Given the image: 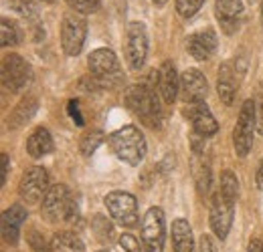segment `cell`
<instances>
[{"instance_id": "1", "label": "cell", "mask_w": 263, "mask_h": 252, "mask_svg": "<svg viewBox=\"0 0 263 252\" xmlns=\"http://www.w3.org/2000/svg\"><path fill=\"white\" fill-rule=\"evenodd\" d=\"M107 139H109V145H111L114 154L122 161H126L128 165H138L142 159L146 158L148 145H146L144 133L136 125L120 127Z\"/></svg>"}, {"instance_id": "2", "label": "cell", "mask_w": 263, "mask_h": 252, "mask_svg": "<svg viewBox=\"0 0 263 252\" xmlns=\"http://www.w3.org/2000/svg\"><path fill=\"white\" fill-rule=\"evenodd\" d=\"M126 105L134 115H138L148 127H160L162 109L156 99V93L148 85H132L126 91Z\"/></svg>"}, {"instance_id": "3", "label": "cell", "mask_w": 263, "mask_h": 252, "mask_svg": "<svg viewBox=\"0 0 263 252\" xmlns=\"http://www.w3.org/2000/svg\"><path fill=\"white\" fill-rule=\"evenodd\" d=\"M47 222H73L77 216V202L63 184L51 186L41 204Z\"/></svg>"}, {"instance_id": "4", "label": "cell", "mask_w": 263, "mask_h": 252, "mask_svg": "<svg viewBox=\"0 0 263 252\" xmlns=\"http://www.w3.org/2000/svg\"><path fill=\"white\" fill-rule=\"evenodd\" d=\"M87 67L98 87H118L122 81V69L111 49H96L89 55Z\"/></svg>"}, {"instance_id": "5", "label": "cell", "mask_w": 263, "mask_h": 252, "mask_svg": "<svg viewBox=\"0 0 263 252\" xmlns=\"http://www.w3.org/2000/svg\"><path fill=\"white\" fill-rule=\"evenodd\" d=\"M255 127H257V107L251 99H247L239 111L237 125L233 129V145L239 158H245L251 152Z\"/></svg>"}, {"instance_id": "6", "label": "cell", "mask_w": 263, "mask_h": 252, "mask_svg": "<svg viewBox=\"0 0 263 252\" xmlns=\"http://www.w3.org/2000/svg\"><path fill=\"white\" fill-rule=\"evenodd\" d=\"M87 36V20L79 12H69L63 16L61 23V45L69 57H75L81 53Z\"/></svg>"}, {"instance_id": "7", "label": "cell", "mask_w": 263, "mask_h": 252, "mask_svg": "<svg viewBox=\"0 0 263 252\" xmlns=\"http://www.w3.org/2000/svg\"><path fill=\"white\" fill-rule=\"evenodd\" d=\"M105 208L109 212V216L118 224L132 228L138 224V202L136 198L128 192H109L105 198Z\"/></svg>"}, {"instance_id": "8", "label": "cell", "mask_w": 263, "mask_h": 252, "mask_svg": "<svg viewBox=\"0 0 263 252\" xmlns=\"http://www.w3.org/2000/svg\"><path fill=\"white\" fill-rule=\"evenodd\" d=\"M166 238V222L162 208H150L142 220L144 252H162Z\"/></svg>"}, {"instance_id": "9", "label": "cell", "mask_w": 263, "mask_h": 252, "mask_svg": "<svg viewBox=\"0 0 263 252\" xmlns=\"http://www.w3.org/2000/svg\"><path fill=\"white\" fill-rule=\"evenodd\" d=\"M31 83V67L21 55H6L2 61V87L10 93L23 91Z\"/></svg>"}, {"instance_id": "10", "label": "cell", "mask_w": 263, "mask_h": 252, "mask_svg": "<svg viewBox=\"0 0 263 252\" xmlns=\"http://www.w3.org/2000/svg\"><path fill=\"white\" fill-rule=\"evenodd\" d=\"M49 174L45 167L41 165H34L31 170H27L21 178V184H18V194L21 198L27 202V204H39L47 192H49Z\"/></svg>"}, {"instance_id": "11", "label": "cell", "mask_w": 263, "mask_h": 252, "mask_svg": "<svg viewBox=\"0 0 263 252\" xmlns=\"http://www.w3.org/2000/svg\"><path fill=\"white\" fill-rule=\"evenodd\" d=\"M128 43H126V59L132 71H140L146 63V55H148V32L142 23H132L128 27L126 34Z\"/></svg>"}, {"instance_id": "12", "label": "cell", "mask_w": 263, "mask_h": 252, "mask_svg": "<svg viewBox=\"0 0 263 252\" xmlns=\"http://www.w3.org/2000/svg\"><path fill=\"white\" fill-rule=\"evenodd\" d=\"M233 214H235V202L225 198L221 192H217V196L213 198L211 204V228L217 234V238L225 240L229 234L231 226H233Z\"/></svg>"}, {"instance_id": "13", "label": "cell", "mask_w": 263, "mask_h": 252, "mask_svg": "<svg viewBox=\"0 0 263 252\" xmlns=\"http://www.w3.org/2000/svg\"><path fill=\"white\" fill-rule=\"evenodd\" d=\"M180 91H182V99L186 103H202L204 97L209 93V85L204 75L198 69H186L180 77Z\"/></svg>"}, {"instance_id": "14", "label": "cell", "mask_w": 263, "mask_h": 252, "mask_svg": "<svg viewBox=\"0 0 263 252\" xmlns=\"http://www.w3.org/2000/svg\"><path fill=\"white\" fill-rule=\"evenodd\" d=\"M189 119H191V123H193V129H195V133H197L198 137H211V135H215L217 131H219V123H217V119L213 117V113H211V109L204 105V103H193L191 107H189Z\"/></svg>"}, {"instance_id": "15", "label": "cell", "mask_w": 263, "mask_h": 252, "mask_svg": "<svg viewBox=\"0 0 263 252\" xmlns=\"http://www.w3.org/2000/svg\"><path fill=\"white\" fill-rule=\"evenodd\" d=\"M27 220V210L23 204H14L2 212V238L8 244H16L21 236V226Z\"/></svg>"}, {"instance_id": "16", "label": "cell", "mask_w": 263, "mask_h": 252, "mask_svg": "<svg viewBox=\"0 0 263 252\" xmlns=\"http://www.w3.org/2000/svg\"><path fill=\"white\" fill-rule=\"evenodd\" d=\"M186 51L197 61H209L217 51V34L213 31L195 32L186 38Z\"/></svg>"}, {"instance_id": "17", "label": "cell", "mask_w": 263, "mask_h": 252, "mask_svg": "<svg viewBox=\"0 0 263 252\" xmlns=\"http://www.w3.org/2000/svg\"><path fill=\"white\" fill-rule=\"evenodd\" d=\"M158 91L162 95L166 105H172L178 97L180 91V79H178V73L174 69V65L170 61H164L160 71H158Z\"/></svg>"}, {"instance_id": "18", "label": "cell", "mask_w": 263, "mask_h": 252, "mask_svg": "<svg viewBox=\"0 0 263 252\" xmlns=\"http://www.w3.org/2000/svg\"><path fill=\"white\" fill-rule=\"evenodd\" d=\"M172 246L174 252H197L191 224L184 218H176L172 222Z\"/></svg>"}, {"instance_id": "19", "label": "cell", "mask_w": 263, "mask_h": 252, "mask_svg": "<svg viewBox=\"0 0 263 252\" xmlns=\"http://www.w3.org/2000/svg\"><path fill=\"white\" fill-rule=\"evenodd\" d=\"M215 12H217V18L221 20V25L225 27V31L231 32L237 18L243 14V2L241 0H217Z\"/></svg>"}, {"instance_id": "20", "label": "cell", "mask_w": 263, "mask_h": 252, "mask_svg": "<svg viewBox=\"0 0 263 252\" xmlns=\"http://www.w3.org/2000/svg\"><path fill=\"white\" fill-rule=\"evenodd\" d=\"M27 152L31 158H43L53 152V137H51L49 129H45V127L34 129L27 139Z\"/></svg>"}, {"instance_id": "21", "label": "cell", "mask_w": 263, "mask_h": 252, "mask_svg": "<svg viewBox=\"0 0 263 252\" xmlns=\"http://www.w3.org/2000/svg\"><path fill=\"white\" fill-rule=\"evenodd\" d=\"M235 73L231 69V65H221L219 69V79H217V91H219V99L225 103V105H231L233 103V97H235Z\"/></svg>"}, {"instance_id": "22", "label": "cell", "mask_w": 263, "mask_h": 252, "mask_svg": "<svg viewBox=\"0 0 263 252\" xmlns=\"http://www.w3.org/2000/svg\"><path fill=\"white\" fill-rule=\"evenodd\" d=\"M49 246H51V252H85L81 238L77 234H73V232H57V234H53Z\"/></svg>"}, {"instance_id": "23", "label": "cell", "mask_w": 263, "mask_h": 252, "mask_svg": "<svg viewBox=\"0 0 263 252\" xmlns=\"http://www.w3.org/2000/svg\"><path fill=\"white\" fill-rule=\"evenodd\" d=\"M36 99L33 97H27V99H23L16 107H14V111L10 113V117H8V127H12V129H16V127L25 125L31 117L34 115V111H36Z\"/></svg>"}, {"instance_id": "24", "label": "cell", "mask_w": 263, "mask_h": 252, "mask_svg": "<svg viewBox=\"0 0 263 252\" xmlns=\"http://www.w3.org/2000/svg\"><path fill=\"white\" fill-rule=\"evenodd\" d=\"M193 170H195V180H197V186L200 192H209L211 186V172H209V163L202 156V152H195V158H193Z\"/></svg>"}, {"instance_id": "25", "label": "cell", "mask_w": 263, "mask_h": 252, "mask_svg": "<svg viewBox=\"0 0 263 252\" xmlns=\"http://www.w3.org/2000/svg\"><path fill=\"white\" fill-rule=\"evenodd\" d=\"M219 192L225 196V198H229V200H237V194H239V182H237V176L231 172V170H225L223 174H221V188Z\"/></svg>"}, {"instance_id": "26", "label": "cell", "mask_w": 263, "mask_h": 252, "mask_svg": "<svg viewBox=\"0 0 263 252\" xmlns=\"http://www.w3.org/2000/svg\"><path fill=\"white\" fill-rule=\"evenodd\" d=\"M103 139H105V135H103L99 129L87 131V133L81 137V154H83V156H91L99 145L103 143Z\"/></svg>"}, {"instance_id": "27", "label": "cell", "mask_w": 263, "mask_h": 252, "mask_svg": "<svg viewBox=\"0 0 263 252\" xmlns=\"http://www.w3.org/2000/svg\"><path fill=\"white\" fill-rule=\"evenodd\" d=\"M0 40H2V47H10L18 43V29L8 18H2L0 23Z\"/></svg>"}, {"instance_id": "28", "label": "cell", "mask_w": 263, "mask_h": 252, "mask_svg": "<svg viewBox=\"0 0 263 252\" xmlns=\"http://www.w3.org/2000/svg\"><path fill=\"white\" fill-rule=\"evenodd\" d=\"M202 4H204V0H176V12L182 18H193L202 8Z\"/></svg>"}, {"instance_id": "29", "label": "cell", "mask_w": 263, "mask_h": 252, "mask_svg": "<svg viewBox=\"0 0 263 252\" xmlns=\"http://www.w3.org/2000/svg\"><path fill=\"white\" fill-rule=\"evenodd\" d=\"M67 4L79 14H89L101 6V0H67Z\"/></svg>"}, {"instance_id": "30", "label": "cell", "mask_w": 263, "mask_h": 252, "mask_svg": "<svg viewBox=\"0 0 263 252\" xmlns=\"http://www.w3.org/2000/svg\"><path fill=\"white\" fill-rule=\"evenodd\" d=\"M93 230H96L99 240H109L111 238V226H109V222L105 220L103 216H96L93 218Z\"/></svg>"}, {"instance_id": "31", "label": "cell", "mask_w": 263, "mask_h": 252, "mask_svg": "<svg viewBox=\"0 0 263 252\" xmlns=\"http://www.w3.org/2000/svg\"><path fill=\"white\" fill-rule=\"evenodd\" d=\"M118 242H120V246L124 248V252H142L140 242H138V238H136L134 234H122Z\"/></svg>"}, {"instance_id": "32", "label": "cell", "mask_w": 263, "mask_h": 252, "mask_svg": "<svg viewBox=\"0 0 263 252\" xmlns=\"http://www.w3.org/2000/svg\"><path fill=\"white\" fill-rule=\"evenodd\" d=\"M31 246H33L34 252H51V246H47V242L43 240V236L41 234H36V232H31Z\"/></svg>"}, {"instance_id": "33", "label": "cell", "mask_w": 263, "mask_h": 252, "mask_svg": "<svg viewBox=\"0 0 263 252\" xmlns=\"http://www.w3.org/2000/svg\"><path fill=\"white\" fill-rule=\"evenodd\" d=\"M67 111H69L71 119H73L77 125H83V123H85V121H83V117H81V111H79V103H77V101H69Z\"/></svg>"}, {"instance_id": "34", "label": "cell", "mask_w": 263, "mask_h": 252, "mask_svg": "<svg viewBox=\"0 0 263 252\" xmlns=\"http://www.w3.org/2000/svg\"><path fill=\"white\" fill-rule=\"evenodd\" d=\"M197 252H217V246L213 242V238L209 234H202L198 240V250Z\"/></svg>"}, {"instance_id": "35", "label": "cell", "mask_w": 263, "mask_h": 252, "mask_svg": "<svg viewBox=\"0 0 263 252\" xmlns=\"http://www.w3.org/2000/svg\"><path fill=\"white\" fill-rule=\"evenodd\" d=\"M16 8H18V12L25 14V16H34V14H36V6H34L31 0H18Z\"/></svg>"}, {"instance_id": "36", "label": "cell", "mask_w": 263, "mask_h": 252, "mask_svg": "<svg viewBox=\"0 0 263 252\" xmlns=\"http://www.w3.org/2000/svg\"><path fill=\"white\" fill-rule=\"evenodd\" d=\"M8 167H10V161H8V156H6V154H2V156H0V186H4V184H6Z\"/></svg>"}, {"instance_id": "37", "label": "cell", "mask_w": 263, "mask_h": 252, "mask_svg": "<svg viewBox=\"0 0 263 252\" xmlns=\"http://www.w3.org/2000/svg\"><path fill=\"white\" fill-rule=\"evenodd\" d=\"M247 252H263V242L261 240H251L249 242V246H247Z\"/></svg>"}, {"instance_id": "38", "label": "cell", "mask_w": 263, "mask_h": 252, "mask_svg": "<svg viewBox=\"0 0 263 252\" xmlns=\"http://www.w3.org/2000/svg\"><path fill=\"white\" fill-rule=\"evenodd\" d=\"M257 131L263 135V99L259 103V107H257Z\"/></svg>"}, {"instance_id": "39", "label": "cell", "mask_w": 263, "mask_h": 252, "mask_svg": "<svg viewBox=\"0 0 263 252\" xmlns=\"http://www.w3.org/2000/svg\"><path fill=\"white\" fill-rule=\"evenodd\" d=\"M255 184H257L259 190H263V159L259 163V167H257V174H255Z\"/></svg>"}, {"instance_id": "40", "label": "cell", "mask_w": 263, "mask_h": 252, "mask_svg": "<svg viewBox=\"0 0 263 252\" xmlns=\"http://www.w3.org/2000/svg\"><path fill=\"white\" fill-rule=\"evenodd\" d=\"M152 2H154V4H156V6H162V4H166V2H168V0H152Z\"/></svg>"}, {"instance_id": "41", "label": "cell", "mask_w": 263, "mask_h": 252, "mask_svg": "<svg viewBox=\"0 0 263 252\" xmlns=\"http://www.w3.org/2000/svg\"><path fill=\"white\" fill-rule=\"evenodd\" d=\"M261 23H263V2H261Z\"/></svg>"}, {"instance_id": "42", "label": "cell", "mask_w": 263, "mask_h": 252, "mask_svg": "<svg viewBox=\"0 0 263 252\" xmlns=\"http://www.w3.org/2000/svg\"><path fill=\"white\" fill-rule=\"evenodd\" d=\"M43 2H57V0H43Z\"/></svg>"}, {"instance_id": "43", "label": "cell", "mask_w": 263, "mask_h": 252, "mask_svg": "<svg viewBox=\"0 0 263 252\" xmlns=\"http://www.w3.org/2000/svg\"><path fill=\"white\" fill-rule=\"evenodd\" d=\"M99 252H107V250H99Z\"/></svg>"}]
</instances>
